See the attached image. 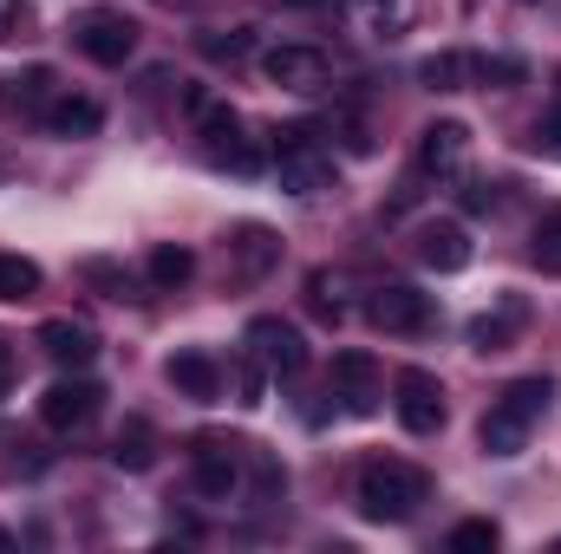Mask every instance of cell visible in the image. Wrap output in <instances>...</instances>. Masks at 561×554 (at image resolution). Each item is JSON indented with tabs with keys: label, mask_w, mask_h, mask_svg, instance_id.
<instances>
[{
	"label": "cell",
	"mask_w": 561,
	"mask_h": 554,
	"mask_svg": "<svg viewBox=\"0 0 561 554\" xmlns=\"http://www.w3.org/2000/svg\"><path fill=\"white\" fill-rule=\"evenodd\" d=\"M366 7H373V33H386V39L419 20V0H366Z\"/></svg>",
	"instance_id": "4316f807"
},
{
	"label": "cell",
	"mask_w": 561,
	"mask_h": 554,
	"mask_svg": "<svg viewBox=\"0 0 561 554\" xmlns=\"http://www.w3.org/2000/svg\"><path fill=\"white\" fill-rule=\"evenodd\" d=\"M39 346H46V359H59V366H92V359H99V333H92L85 320H46V326H39Z\"/></svg>",
	"instance_id": "5bb4252c"
},
{
	"label": "cell",
	"mask_w": 561,
	"mask_h": 554,
	"mask_svg": "<svg viewBox=\"0 0 561 554\" xmlns=\"http://www.w3.org/2000/svg\"><path fill=\"white\" fill-rule=\"evenodd\" d=\"M419 79L431 85V92H457L463 79H470V53H431L419 66Z\"/></svg>",
	"instance_id": "603a6c76"
},
{
	"label": "cell",
	"mask_w": 561,
	"mask_h": 554,
	"mask_svg": "<svg viewBox=\"0 0 561 554\" xmlns=\"http://www.w3.org/2000/svg\"><path fill=\"white\" fill-rule=\"evenodd\" d=\"M72 46L92 59V66H125L138 53V20L118 13V7H85L72 20Z\"/></svg>",
	"instance_id": "277c9868"
},
{
	"label": "cell",
	"mask_w": 561,
	"mask_h": 554,
	"mask_svg": "<svg viewBox=\"0 0 561 554\" xmlns=\"http://www.w3.org/2000/svg\"><path fill=\"white\" fill-rule=\"evenodd\" d=\"M503 535H496V522H457L450 529V549L457 554H483V549H496Z\"/></svg>",
	"instance_id": "83f0119b"
},
{
	"label": "cell",
	"mask_w": 561,
	"mask_h": 554,
	"mask_svg": "<svg viewBox=\"0 0 561 554\" xmlns=\"http://www.w3.org/2000/svg\"><path fill=\"white\" fill-rule=\"evenodd\" d=\"M99 385L92 379H59V385H46V399H39V417L53 424V430H79V424H92L99 417Z\"/></svg>",
	"instance_id": "9c48e42d"
},
{
	"label": "cell",
	"mask_w": 561,
	"mask_h": 554,
	"mask_svg": "<svg viewBox=\"0 0 561 554\" xmlns=\"http://www.w3.org/2000/svg\"><path fill=\"white\" fill-rule=\"evenodd\" d=\"M333 379H340V385H346V412H373V379H379V366H373V359H366V353H340V359H333Z\"/></svg>",
	"instance_id": "d6986e66"
},
{
	"label": "cell",
	"mask_w": 561,
	"mask_h": 554,
	"mask_svg": "<svg viewBox=\"0 0 561 554\" xmlns=\"http://www.w3.org/2000/svg\"><path fill=\"white\" fill-rule=\"evenodd\" d=\"M262 72L280 92H320L327 85V59L313 46H275V53H262Z\"/></svg>",
	"instance_id": "8fae6325"
},
{
	"label": "cell",
	"mask_w": 561,
	"mask_h": 554,
	"mask_svg": "<svg viewBox=\"0 0 561 554\" xmlns=\"http://www.w3.org/2000/svg\"><path fill=\"white\" fill-rule=\"evenodd\" d=\"M39 293V268L26 255H0V300H33Z\"/></svg>",
	"instance_id": "d4e9b609"
},
{
	"label": "cell",
	"mask_w": 561,
	"mask_h": 554,
	"mask_svg": "<svg viewBox=\"0 0 561 554\" xmlns=\"http://www.w3.org/2000/svg\"><path fill=\"white\" fill-rule=\"evenodd\" d=\"M431 503V476L405 457H373L359 470V516L366 522H412Z\"/></svg>",
	"instance_id": "6da1fadb"
},
{
	"label": "cell",
	"mask_w": 561,
	"mask_h": 554,
	"mask_svg": "<svg viewBox=\"0 0 561 554\" xmlns=\"http://www.w3.org/2000/svg\"><path fill=\"white\" fill-rule=\"evenodd\" d=\"M262 385H268V379H262V359H255V353L236 359V399H242V405H262Z\"/></svg>",
	"instance_id": "f1b7e54d"
},
{
	"label": "cell",
	"mask_w": 561,
	"mask_h": 554,
	"mask_svg": "<svg viewBox=\"0 0 561 554\" xmlns=\"http://www.w3.org/2000/svg\"><path fill=\"white\" fill-rule=\"evenodd\" d=\"M85 280H92V287H105V293H118V300L131 293V280L118 275V268H105V262H85Z\"/></svg>",
	"instance_id": "f546056e"
},
{
	"label": "cell",
	"mask_w": 561,
	"mask_h": 554,
	"mask_svg": "<svg viewBox=\"0 0 561 554\" xmlns=\"http://www.w3.org/2000/svg\"><path fill=\"white\" fill-rule=\"evenodd\" d=\"M99 125H105L99 99H53L46 105V131L53 138H99Z\"/></svg>",
	"instance_id": "ac0fdd59"
},
{
	"label": "cell",
	"mask_w": 561,
	"mask_h": 554,
	"mask_svg": "<svg viewBox=\"0 0 561 554\" xmlns=\"http://www.w3.org/2000/svg\"><path fill=\"white\" fill-rule=\"evenodd\" d=\"M183 105H190V118H196V138H203V157H209L216 170H236V176H255V170H262L255 143L242 138V118H236V105H222V99H209V92H190Z\"/></svg>",
	"instance_id": "3957f363"
},
{
	"label": "cell",
	"mask_w": 561,
	"mask_h": 554,
	"mask_svg": "<svg viewBox=\"0 0 561 554\" xmlns=\"http://www.w3.org/2000/svg\"><path fill=\"white\" fill-rule=\"evenodd\" d=\"M275 255H280V242H275V229H262V222H242V229L229 235V268H236L242 280L268 275Z\"/></svg>",
	"instance_id": "2e32d148"
},
{
	"label": "cell",
	"mask_w": 561,
	"mask_h": 554,
	"mask_svg": "<svg viewBox=\"0 0 561 554\" xmlns=\"http://www.w3.org/2000/svg\"><path fill=\"white\" fill-rule=\"evenodd\" d=\"M490 203H496V189H490V183H470V189H463V209H490Z\"/></svg>",
	"instance_id": "1f68e13d"
},
{
	"label": "cell",
	"mask_w": 561,
	"mask_h": 554,
	"mask_svg": "<svg viewBox=\"0 0 561 554\" xmlns=\"http://www.w3.org/2000/svg\"><path fill=\"white\" fill-rule=\"evenodd\" d=\"M112 463H118V470H131V476L157 463V430H150L144 417H125V430L112 437Z\"/></svg>",
	"instance_id": "ffe728a7"
},
{
	"label": "cell",
	"mask_w": 561,
	"mask_h": 554,
	"mask_svg": "<svg viewBox=\"0 0 561 554\" xmlns=\"http://www.w3.org/2000/svg\"><path fill=\"white\" fill-rule=\"evenodd\" d=\"M144 275H150L157 293H176L183 280L196 275V255H190V249H176V242H163V249H150V268H144Z\"/></svg>",
	"instance_id": "7402d4cb"
},
{
	"label": "cell",
	"mask_w": 561,
	"mask_h": 554,
	"mask_svg": "<svg viewBox=\"0 0 561 554\" xmlns=\"http://www.w3.org/2000/svg\"><path fill=\"white\" fill-rule=\"evenodd\" d=\"M419 262L437 268V275H463V268H470V235H463L457 222H431L419 235Z\"/></svg>",
	"instance_id": "e0dca14e"
},
{
	"label": "cell",
	"mask_w": 561,
	"mask_h": 554,
	"mask_svg": "<svg viewBox=\"0 0 561 554\" xmlns=\"http://www.w3.org/2000/svg\"><path fill=\"white\" fill-rule=\"evenodd\" d=\"M287 7H327V0H287Z\"/></svg>",
	"instance_id": "e575fe53"
},
{
	"label": "cell",
	"mask_w": 561,
	"mask_h": 554,
	"mask_svg": "<svg viewBox=\"0 0 561 554\" xmlns=\"http://www.w3.org/2000/svg\"><path fill=\"white\" fill-rule=\"evenodd\" d=\"M7 385H13V346L0 339V392H7Z\"/></svg>",
	"instance_id": "836d02e7"
},
{
	"label": "cell",
	"mask_w": 561,
	"mask_h": 554,
	"mask_svg": "<svg viewBox=\"0 0 561 554\" xmlns=\"http://www.w3.org/2000/svg\"><path fill=\"white\" fill-rule=\"evenodd\" d=\"M196 53H203V59H229V66H236V59H249V53H255V33H249V26H236V33H196Z\"/></svg>",
	"instance_id": "cb8c5ba5"
},
{
	"label": "cell",
	"mask_w": 561,
	"mask_h": 554,
	"mask_svg": "<svg viewBox=\"0 0 561 554\" xmlns=\"http://www.w3.org/2000/svg\"><path fill=\"white\" fill-rule=\"evenodd\" d=\"M392 392H399V399H392V405H399V424H405L412 437H437V430H444V385H437L431 372H419V366L399 372Z\"/></svg>",
	"instance_id": "8992f818"
},
{
	"label": "cell",
	"mask_w": 561,
	"mask_h": 554,
	"mask_svg": "<svg viewBox=\"0 0 561 554\" xmlns=\"http://www.w3.org/2000/svg\"><path fill=\"white\" fill-rule=\"evenodd\" d=\"M463 157H470V131H463L457 118H437V125L419 131V170L424 176H457Z\"/></svg>",
	"instance_id": "7c38bea8"
},
{
	"label": "cell",
	"mask_w": 561,
	"mask_h": 554,
	"mask_svg": "<svg viewBox=\"0 0 561 554\" xmlns=\"http://www.w3.org/2000/svg\"><path fill=\"white\" fill-rule=\"evenodd\" d=\"M529 255H536V268H542V275H561V209L536 222V242H529Z\"/></svg>",
	"instance_id": "484cf974"
},
{
	"label": "cell",
	"mask_w": 561,
	"mask_h": 554,
	"mask_svg": "<svg viewBox=\"0 0 561 554\" xmlns=\"http://www.w3.org/2000/svg\"><path fill=\"white\" fill-rule=\"evenodd\" d=\"M280 189H294V196L333 189V157H320L313 143H287L280 150Z\"/></svg>",
	"instance_id": "4fadbf2b"
},
{
	"label": "cell",
	"mask_w": 561,
	"mask_h": 554,
	"mask_svg": "<svg viewBox=\"0 0 561 554\" xmlns=\"http://www.w3.org/2000/svg\"><path fill=\"white\" fill-rule=\"evenodd\" d=\"M249 353L262 359V372H280V379H294V372L307 366V339H300V326L280 320V313L249 320Z\"/></svg>",
	"instance_id": "5b68a950"
},
{
	"label": "cell",
	"mask_w": 561,
	"mask_h": 554,
	"mask_svg": "<svg viewBox=\"0 0 561 554\" xmlns=\"http://www.w3.org/2000/svg\"><path fill=\"white\" fill-rule=\"evenodd\" d=\"M366 320H373L379 333H424V326H431V300H424L419 287H379V293L366 300Z\"/></svg>",
	"instance_id": "52a82bcc"
},
{
	"label": "cell",
	"mask_w": 561,
	"mask_h": 554,
	"mask_svg": "<svg viewBox=\"0 0 561 554\" xmlns=\"http://www.w3.org/2000/svg\"><path fill=\"white\" fill-rule=\"evenodd\" d=\"M53 99H59L53 66H26V72H7L0 79V118H46Z\"/></svg>",
	"instance_id": "ba28073f"
},
{
	"label": "cell",
	"mask_w": 561,
	"mask_h": 554,
	"mask_svg": "<svg viewBox=\"0 0 561 554\" xmlns=\"http://www.w3.org/2000/svg\"><path fill=\"white\" fill-rule=\"evenodd\" d=\"M236 483H242V443H229V437H196V489L222 503Z\"/></svg>",
	"instance_id": "30bf717a"
},
{
	"label": "cell",
	"mask_w": 561,
	"mask_h": 554,
	"mask_svg": "<svg viewBox=\"0 0 561 554\" xmlns=\"http://www.w3.org/2000/svg\"><path fill=\"white\" fill-rule=\"evenodd\" d=\"M13 26H20V0H0V39H7Z\"/></svg>",
	"instance_id": "d6a6232c"
},
{
	"label": "cell",
	"mask_w": 561,
	"mask_h": 554,
	"mask_svg": "<svg viewBox=\"0 0 561 554\" xmlns=\"http://www.w3.org/2000/svg\"><path fill=\"white\" fill-rule=\"evenodd\" d=\"M163 379L183 392V399H196V405H209V399H222V366L209 359V353H176L170 366H163Z\"/></svg>",
	"instance_id": "9a60e30c"
},
{
	"label": "cell",
	"mask_w": 561,
	"mask_h": 554,
	"mask_svg": "<svg viewBox=\"0 0 561 554\" xmlns=\"http://www.w3.org/2000/svg\"><path fill=\"white\" fill-rule=\"evenodd\" d=\"M549 399H556V385H549V379H516V385L483 412L477 443H483L490 457H523V450H529V430H536L542 412H549Z\"/></svg>",
	"instance_id": "7a4b0ae2"
},
{
	"label": "cell",
	"mask_w": 561,
	"mask_h": 554,
	"mask_svg": "<svg viewBox=\"0 0 561 554\" xmlns=\"http://www.w3.org/2000/svg\"><path fill=\"white\" fill-rule=\"evenodd\" d=\"M536 143H542V150H556V157H561V105L549 112V118H542V131H536Z\"/></svg>",
	"instance_id": "4dcf8cb0"
},
{
	"label": "cell",
	"mask_w": 561,
	"mask_h": 554,
	"mask_svg": "<svg viewBox=\"0 0 561 554\" xmlns=\"http://www.w3.org/2000/svg\"><path fill=\"white\" fill-rule=\"evenodd\" d=\"M516 326H523V300H503V313H483V320L470 326V346H477V353H503V346L516 339Z\"/></svg>",
	"instance_id": "44dd1931"
}]
</instances>
